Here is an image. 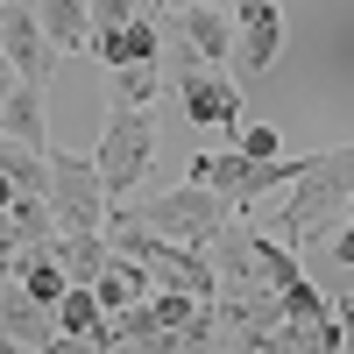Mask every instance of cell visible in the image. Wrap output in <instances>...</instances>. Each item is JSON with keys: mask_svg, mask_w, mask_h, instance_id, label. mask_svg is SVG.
Listing matches in <instances>:
<instances>
[{"mask_svg": "<svg viewBox=\"0 0 354 354\" xmlns=\"http://www.w3.org/2000/svg\"><path fill=\"white\" fill-rule=\"evenodd\" d=\"M347 213H354V142L319 149L305 163V177L283 192V205L270 213V234L283 248H312V241H326V234H340Z\"/></svg>", "mask_w": 354, "mask_h": 354, "instance_id": "cell-1", "label": "cell"}, {"mask_svg": "<svg viewBox=\"0 0 354 354\" xmlns=\"http://www.w3.org/2000/svg\"><path fill=\"white\" fill-rule=\"evenodd\" d=\"M106 248L121 255V262H135V270H149L156 290H192V298L220 305V270H213V255H205V248H177V241H163V234H149L128 205L106 220Z\"/></svg>", "mask_w": 354, "mask_h": 354, "instance_id": "cell-2", "label": "cell"}, {"mask_svg": "<svg viewBox=\"0 0 354 354\" xmlns=\"http://www.w3.org/2000/svg\"><path fill=\"white\" fill-rule=\"evenodd\" d=\"M128 213L149 227V234L177 241V248H213L220 234L241 220V213H234L220 192H205V185H170V192H149V198H135Z\"/></svg>", "mask_w": 354, "mask_h": 354, "instance_id": "cell-3", "label": "cell"}, {"mask_svg": "<svg viewBox=\"0 0 354 354\" xmlns=\"http://www.w3.org/2000/svg\"><path fill=\"white\" fill-rule=\"evenodd\" d=\"M163 78H185V71H205V64H227L234 57V15L205 8V0H192V8H163Z\"/></svg>", "mask_w": 354, "mask_h": 354, "instance_id": "cell-4", "label": "cell"}, {"mask_svg": "<svg viewBox=\"0 0 354 354\" xmlns=\"http://www.w3.org/2000/svg\"><path fill=\"white\" fill-rule=\"evenodd\" d=\"M50 213L64 234H78V241H93V234H106L113 220V192H106V177L93 156H64V149H50Z\"/></svg>", "mask_w": 354, "mask_h": 354, "instance_id": "cell-5", "label": "cell"}, {"mask_svg": "<svg viewBox=\"0 0 354 354\" xmlns=\"http://www.w3.org/2000/svg\"><path fill=\"white\" fill-rule=\"evenodd\" d=\"M100 177H106V192L113 198H128L135 185H149V170H156V113H135V106H113L106 113V135H100V149H93Z\"/></svg>", "mask_w": 354, "mask_h": 354, "instance_id": "cell-6", "label": "cell"}, {"mask_svg": "<svg viewBox=\"0 0 354 354\" xmlns=\"http://www.w3.org/2000/svg\"><path fill=\"white\" fill-rule=\"evenodd\" d=\"M0 43H8V71L21 85H50L57 78V50H50L43 21H36V0H8L0 8Z\"/></svg>", "mask_w": 354, "mask_h": 354, "instance_id": "cell-7", "label": "cell"}, {"mask_svg": "<svg viewBox=\"0 0 354 354\" xmlns=\"http://www.w3.org/2000/svg\"><path fill=\"white\" fill-rule=\"evenodd\" d=\"M170 85H177V100H185V113L198 128H241V78H234V71L205 64V71L170 78Z\"/></svg>", "mask_w": 354, "mask_h": 354, "instance_id": "cell-8", "label": "cell"}, {"mask_svg": "<svg viewBox=\"0 0 354 354\" xmlns=\"http://www.w3.org/2000/svg\"><path fill=\"white\" fill-rule=\"evenodd\" d=\"M277 50H283V15H277V0H270V8H255V15H234V57H227V71L241 78V85L270 71Z\"/></svg>", "mask_w": 354, "mask_h": 354, "instance_id": "cell-9", "label": "cell"}, {"mask_svg": "<svg viewBox=\"0 0 354 354\" xmlns=\"http://www.w3.org/2000/svg\"><path fill=\"white\" fill-rule=\"evenodd\" d=\"M156 15H163V0H156ZM156 15H142L128 28H93V64L100 71H121V64H163V21Z\"/></svg>", "mask_w": 354, "mask_h": 354, "instance_id": "cell-10", "label": "cell"}, {"mask_svg": "<svg viewBox=\"0 0 354 354\" xmlns=\"http://www.w3.org/2000/svg\"><path fill=\"white\" fill-rule=\"evenodd\" d=\"M0 333H8V340H21V347H36V354H50L57 340H64L57 312H43V305L28 298L15 277H0Z\"/></svg>", "mask_w": 354, "mask_h": 354, "instance_id": "cell-11", "label": "cell"}, {"mask_svg": "<svg viewBox=\"0 0 354 354\" xmlns=\"http://www.w3.org/2000/svg\"><path fill=\"white\" fill-rule=\"evenodd\" d=\"M0 135L28 142V149H50V85H21L8 93V113H0Z\"/></svg>", "mask_w": 354, "mask_h": 354, "instance_id": "cell-12", "label": "cell"}, {"mask_svg": "<svg viewBox=\"0 0 354 354\" xmlns=\"http://www.w3.org/2000/svg\"><path fill=\"white\" fill-rule=\"evenodd\" d=\"M36 21H43V36L50 50H93V0H36Z\"/></svg>", "mask_w": 354, "mask_h": 354, "instance_id": "cell-13", "label": "cell"}, {"mask_svg": "<svg viewBox=\"0 0 354 354\" xmlns=\"http://www.w3.org/2000/svg\"><path fill=\"white\" fill-rule=\"evenodd\" d=\"M15 283H21L43 312H57V305L71 298V270H64V262H57L50 248H28V255H21V270H15Z\"/></svg>", "mask_w": 354, "mask_h": 354, "instance_id": "cell-14", "label": "cell"}, {"mask_svg": "<svg viewBox=\"0 0 354 354\" xmlns=\"http://www.w3.org/2000/svg\"><path fill=\"white\" fill-rule=\"evenodd\" d=\"M149 290H156V283H149V270H135V262L113 255V262H106V277L93 283V298L106 305V319H121V312H135L142 298H149Z\"/></svg>", "mask_w": 354, "mask_h": 354, "instance_id": "cell-15", "label": "cell"}, {"mask_svg": "<svg viewBox=\"0 0 354 354\" xmlns=\"http://www.w3.org/2000/svg\"><path fill=\"white\" fill-rule=\"evenodd\" d=\"M163 64H121V71H106V100L113 106H135V113H156V93H163Z\"/></svg>", "mask_w": 354, "mask_h": 354, "instance_id": "cell-16", "label": "cell"}, {"mask_svg": "<svg viewBox=\"0 0 354 354\" xmlns=\"http://www.w3.org/2000/svg\"><path fill=\"white\" fill-rule=\"evenodd\" d=\"M0 177L21 192H43L50 198V149H28V142H8L0 135Z\"/></svg>", "mask_w": 354, "mask_h": 354, "instance_id": "cell-17", "label": "cell"}, {"mask_svg": "<svg viewBox=\"0 0 354 354\" xmlns=\"http://www.w3.org/2000/svg\"><path fill=\"white\" fill-rule=\"evenodd\" d=\"M227 135H234V149L255 156V163H277V156H283V135H277V128H262V121H255V128L241 121V128H227Z\"/></svg>", "mask_w": 354, "mask_h": 354, "instance_id": "cell-18", "label": "cell"}, {"mask_svg": "<svg viewBox=\"0 0 354 354\" xmlns=\"http://www.w3.org/2000/svg\"><path fill=\"white\" fill-rule=\"evenodd\" d=\"M142 15H156V0H93V28H128Z\"/></svg>", "mask_w": 354, "mask_h": 354, "instance_id": "cell-19", "label": "cell"}, {"mask_svg": "<svg viewBox=\"0 0 354 354\" xmlns=\"http://www.w3.org/2000/svg\"><path fill=\"white\" fill-rule=\"evenodd\" d=\"M326 255L340 262V270H354V213L340 220V234H333V241H326Z\"/></svg>", "mask_w": 354, "mask_h": 354, "instance_id": "cell-20", "label": "cell"}, {"mask_svg": "<svg viewBox=\"0 0 354 354\" xmlns=\"http://www.w3.org/2000/svg\"><path fill=\"white\" fill-rule=\"evenodd\" d=\"M340 333H347V354H354V290L340 298Z\"/></svg>", "mask_w": 354, "mask_h": 354, "instance_id": "cell-21", "label": "cell"}, {"mask_svg": "<svg viewBox=\"0 0 354 354\" xmlns=\"http://www.w3.org/2000/svg\"><path fill=\"white\" fill-rule=\"evenodd\" d=\"M8 93H15V71H0V113H8Z\"/></svg>", "mask_w": 354, "mask_h": 354, "instance_id": "cell-22", "label": "cell"}, {"mask_svg": "<svg viewBox=\"0 0 354 354\" xmlns=\"http://www.w3.org/2000/svg\"><path fill=\"white\" fill-rule=\"evenodd\" d=\"M255 8H270V0H234V15H255Z\"/></svg>", "mask_w": 354, "mask_h": 354, "instance_id": "cell-23", "label": "cell"}, {"mask_svg": "<svg viewBox=\"0 0 354 354\" xmlns=\"http://www.w3.org/2000/svg\"><path fill=\"white\" fill-rule=\"evenodd\" d=\"M0 71H8V43H0Z\"/></svg>", "mask_w": 354, "mask_h": 354, "instance_id": "cell-24", "label": "cell"}, {"mask_svg": "<svg viewBox=\"0 0 354 354\" xmlns=\"http://www.w3.org/2000/svg\"><path fill=\"white\" fill-rule=\"evenodd\" d=\"M0 347H8V333H0Z\"/></svg>", "mask_w": 354, "mask_h": 354, "instance_id": "cell-25", "label": "cell"}, {"mask_svg": "<svg viewBox=\"0 0 354 354\" xmlns=\"http://www.w3.org/2000/svg\"><path fill=\"white\" fill-rule=\"evenodd\" d=\"M0 8H8V0H0Z\"/></svg>", "mask_w": 354, "mask_h": 354, "instance_id": "cell-26", "label": "cell"}]
</instances>
